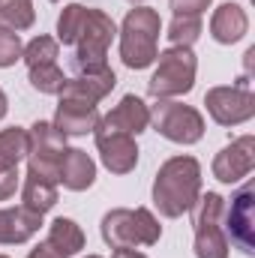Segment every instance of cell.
Returning a JSON list of instances; mask_svg holds the SVG:
<instances>
[{"instance_id": "16", "label": "cell", "mask_w": 255, "mask_h": 258, "mask_svg": "<svg viewBox=\"0 0 255 258\" xmlns=\"http://www.w3.org/2000/svg\"><path fill=\"white\" fill-rule=\"evenodd\" d=\"M114 84H117V75H114V69H102V72H90V75H72V78H66L63 90H60V96H75V99H87V102H99V99H105L111 90H114Z\"/></svg>"}, {"instance_id": "8", "label": "cell", "mask_w": 255, "mask_h": 258, "mask_svg": "<svg viewBox=\"0 0 255 258\" xmlns=\"http://www.w3.org/2000/svg\"><path fill=\"white\" fill-rule=\"evenodd\" d=\"M204 105L219 126H240L255 117V96L243 87H213L207 90Z\"/></svg>"}, {"instance_id": "22", "label": "cell", "mask_w": 255, "mask_h": 258, "mask_svg": "<svg viewBox=\"0 0 255 258\" xmlns=\"http://www.w3.org/2000/svg\"><path fill=\"white\" fill-rule=\"evenodd\" d=\"M33 0H0V24L6 30H27L33 27Z\"/></svg>"}, {"instance_id": "37", "label": "cell", "mask_w": 255, "mask_h": 258, "mask_svg": "<svg viewBox=\"0 0 255 258\" xmlns=\"http://www.w3.org/2000/svg\"><path fill=\"white\" fill-rule=\"evenodd\" d=\"M54 3H57V0H54Z\"/></svg>"}, {"instance_id": "34", "label": "cell", "mask_w": 255, "mask_h": 258, "mask_svg": "<svg viewBox=\"0 0 255 258\" xmlns=\"http://www.w3.org/2000/svg\"><path fill=\"white\" fill-rule=\"evenodd\" d=\"M126 3H144V0H126Z\"/></svg>"}, {"instance_id": "35", "label": "cell", "mask_w": 255, "mask_h": 258, "mask_svg": "<svg viewBox=\"0 0 255 258\" xmlns=\"http://www.w3.org/2000/svg\"><path fill=\"white\" fill-rule=\"evenodd\" d=\"M87 258H102V255H87Z\"/></svg>"}, {"instance_id": "28", "label": "cell", "mask_w": 255, "mask_h": 258, "mask_svg": "<svg viewBox=\"0 0 255 258\" xmlns=\"http://www.w3.org/2000/svg\"><path fill=\"white\" fill-rule=\"evenodd\" d=\"M21 51H24V45H21L18 33H15V30L0 27V69L12 66L15 60H21Z\"/></svg>"}, {"instance_id": "12", "label": "cell", "mask_w": 255, "mask_h": 258, "mask_svg": "<svg viewBox=\"0 0 255 258\" xmlns=\"http://www.w3.org/2000/svg\"><path fill=\"white\" fill-rule=\"evenodd\" d=\"M150 126V108L144 105L141 96H123L120 105H114L105 117H99L96 129L102 132H123V135H138Z\"/></svg>"}, {"instance_id": "32", "label": "cell", "mask_w": 255, "mask_h": 258, "mask_svg": "<svg viewBox=\"0 0 255 258\" xmlns=\"http://www.w3.org/2000/svg\"><path fill=\"white\" fill-rule=\"evenodd\" d=\"M111 258H147V255H141L138 249H114Z\"/></svg>"}, {"instance_id": "36", "label": "cell", "mask_w": 255, "mask_h": 258, "mask_svg": "<svg viewBox=\"0 0 255 258\" xmlns=\"http://www.w3.org/2000/svg\"><path fill=\"white\" fill-rule=\"evenodd\" d=\"M0 258H9V255H0Z\"/></svg>"}, {"instance_id": "5", "label": "cell", "mask_w": 255, "mask_h": 258, "mask_svg": "<svg viewBox=\"0 0 255 258\" xmlns=\"http://www.w3.org/2000/svg\"><path fill=\"white\" fill-rule=\"evenodd\" d=\"M156 72L150 75L147 81V90L150 96L156 99H171V96H183L195 87V69H198V60L192 54V48H165L156 54Z\"/></svg>"}, {"instance_id": "23", "label": "cell", "mask_w": 255, "mask_h": 258, "mask_svg": "<svg viewBox=\"0 0 255 258\" xmlns=\"http://www.w3.org/2000/svg\"><path fill=\"white\" fill-rule=\"evenodd\" d=\"M192 213V225L201 228V225H219L222 222V213H225V198L216 192L198 195L195 204L189 207Z\"/></svg>"}, {"instance_id": "9", "label": "cell", "mask_w": 255, "mask_h": 258, "mask_svg": "<svg viewBox=\"0 0 255 258\" xmlns=\"http://www.w3.org/2000/svg\"><path fill=\"white\" fill-rule=\"evenodd\" d=\"M231 240L246 252L255 255V186L246 183L243 189H237L231 198V207L222 213Z\"/></svg>"}, {"instance_id": "3", "label": "cell", "mask_w": 255, "mask_h": 258, "mask_svg": "<svg viewBox=\"0 0 255 258\" xmlns=\"http://www.w3.org/2000/svg\"><path fill=\"white\" fill-rule=\"evenodd\" d=\"M102 240L111 246V249H135V246H153L159 243L162 237V225L159 219L147 210V207H117V210H108L102 216Z\"/></svg>"}, {"instance_id": "10", "label": "cell", "mask_w": 255, "mask_h": 258, "mask_svg": "<svg viewBox=\"0 0 255 258\" xmlns=\"http://www.w3.org/2000/svg\"><path fill=\"white\" fill-rule=\"evenodd\" d=\"M255 168V138L252 135H240L237 141H231L228 147H222L213 159V177L219 183H237L243 177H249Z\"/></svg>"}, {"instance_id": "19", "label": "cell", "mask_w": 255, "mask_h": 258, "mask_svg": "<svg viewBox=\"0 0 255 258\" xmlns=\"http://www.w3.org/2000/svg\"><path fill=\"white\" fill-rule=\"evenodd\" d=\"M57 204V183H48V180H39L33 174L24 177V186H21V207L33 210V213H48L51 207Z\"/></svg>"}, {"instance_id": "29", "label": "cell", "mask_w": 255, "mask_h": 258, "mask_svg": "<svg viewBox=\"0 0 255 258\" xmlns=\"http://www.w3.org/2000/svg\"><path fill=\"white\" fill-rule=\"evenodd\" d=\"M174 15H201L213 0H168Z\"/></svg>"}, {"instance_id": "33", "label": "cell", "mask_w": 255, "mask_h": 258, "mask_svg": "<svg viewBox=\"0 0 255 258\" xmlns=\"http://www.w3.org/2000/svg\"><path fill=\"white\" fill-rule=\"evenodd\" d=\"M6 108H9V102H6V93L0 90V120L6 117Z\"/></svg>"}, {"instance_id": "31", "label": "cell", "mask_w": 255, "mask_h": 258, "mask_svg": "<svg viewBox=\"0 0 255 258\" xmlns=\"http://www.w3.org/2000/svg\"><path fill=\"white\" fill-rule=\"evenodd\" d=\"M27 258H63V255H57L48 243H39V246H33V249L27 252Z\"/></svg>"}, {"instance_id": "2", "label": "cell", "mask_w": 255, "mask_h": 258, "mask_svg": "<svg viewBox=\"0 0 255 258\" xmlns=\"http://www.w3.org/2000/svg\"><path fill=\"white\" fill-rule=\"evenodd\" d=\"M159 30H162V21L156 9L150 6L129 9L120 24V60L129 69H147L150 63H156Z\"/></svg>"}, {"instance_id": "24", "label": "cell", "mask_w": 255, "mask_h": 258, "mask_svg": "<svg viewBox=\"0 0 255 258\" xmlns=\"http://www.w3.org/2000/svg\"><path fill=\"white\" fill-rule=\"evenodd\" d=\"M165 36L177 48H192V42L201 36V15H174Z\"/></svg>"}, {"instance_id": "7", "label": "cell", "mask_w": 255, "mask_h": 258, "mask_svg": "<svg viewBox=\"0 0 255 258\" xmlns=\"http://www.w3.org/2000/svg\"><path fill=\"white\" fill-rule=\"evenodd\" d=\"M150 123L162 138L174 144H195L204 135V117L192 105L171 102V99H159L150 108Z\"/></svg>"}, {"instance_id": "14", "label": "cell", "mask_w": 255, "mask_h": 258, "mask_svg": "<svg viewBox=\"0 0 255 258\" xmlns=\"http://www.w3.org/2000/svg\"><path fill=\"white\" fill-rule=\"evenodd\" d=\"M96 180V162L78 150V147H66L60 156V171H57V183H63V189L69 192H84L90 189Z\"/></svg>"}, {"instance_id": "21", "label": "cell", "mask_w": 255, "mask_h": 258, "mask_svg": "<svg viewBox=\"0 0 255 258\" xmlns=\"http://www.w3.org/2000/svg\"><path fill=\"white\" fill-rule=\"evenodd\" d=\"M195 258H228V234L222 225L195 228Z\"/></svg>"}, {"instance_id": "25", "label": "cell", "mask_w": 255, "mask_h": 258, "mask_svg": "<svg viewBox=\"0 0 255 258\" xmlns=\"http://www.w3.org/2000/svg\"><path fill=\"white\" fill-rule=\"evenodd\" d=\"M84 18H87V6H81V3H69L60 12V18H57V39L63 45H75V39H78V33L84 27Z\"/></svg>"}, {"instance_id": "13", "label": "cell", "mask_w": 255, "mask_h": 258, "mask_svg": "<svg viewBox=\"0 0 255 258\" xmlns=\"http://www.w3.org/2000/svg\"><path fill=\"white\" fill-rule=\"evenodd\" d=\"M99 123V111L93 102L87 99H75V96H60L57 114H54V129L60 135H87Z\"/></svg>"}, {"instance_id": "27", "label": "cell", "mask_w": 255, "mask_h": 258, "mask_svg": "<svg viewBox=\"0 0 255 258\" xmlns=\"http://www.w3.org/2000/svg\"><path fill=\"white\" fill-rule=\"evenodd\" d=\"M21 57H24V63L30 66V69H33V66L57 63V39H51V36H36V39H30V42L24 45Z\"/></svg>"}, {"instance_id": "20", "label": "cell", "mask_w": 255, "mask_h": 258, "mask_svg": "<svg viewBox=\"0 0 255 258\" xmlns=\"http://www.w3.org/2000/svg\"><path fill=\"white\" fill-rule=\"evenodd\" d=\"M27 159V129L9 126L0 132V171L18 168V162Z\"/></svg>"}, {"instance_id": "6", "label": "cell", "mask_w": 255, "mask_h": 258, "mask_svg": "<svg viewBox=\"0 0 255 258\" xmlns=\"http://www.w3.org/2000/svg\"><path fill=\"white\" fill-rule=\"evenodd\" d=\"M66 150V135H60L54 123L36 120L27 129V174L57 183L60 171V156Z\"/></svg>"}, {"instance_id": "1", "label": "cell", "mask_w": 255, "mask_h": 258, "mask_svg": "<svg viewBox=\"0 0 255 258\" xmlns=\"http://www.w3.org/2000/svg\"><path fill=\"white\" fill-rule=\"evenodd\" d=\"M201 195V165L195 156H171L159 165L153 180V204L165 219L189 213L195 198Z\"/></svg>"}, {"instance_id": "11", "label": "cell", "mask_w": 255, "mask_h": 258, "mask_svg": "<svg viewBox=\"0 0 255 258\" xmlns=\"http://www.w3.org/2000/svg\"><path fill=\"white\" fill-rule=\"evenodd\" d=\"M93 138H96V147H99V159L111 174H129L138 165V144H135L132 135L93 129Z\"/></svg>"}, {"instance_id": "26", "label": "cell", "mask_w": 255, "mask_h": 258, "mask_svg": "<svg viewBox=\"0 0 255 258\" xmlns=\"http://www.w3.org/2000/svg\"><path fill=\"white\" fill-rule=\"evenodd\" d=\"M30 84H33V90H39V93L60 96V90H63V84H66V75L57 63L33 66V69H30Z\"/></svg>"}, {"instance_id": "15", "label": "cell", "mask_w": 255, "mask_h": 258, "mask_svg": "<svg viewBox=\"0 0 255 258\" xmlns=\"http://www.w3.org/2000/svg\"><path fill=\"white\" fill-rule=\"evenodd\" d=\"M42 225V216L27 207H6L0 210V246L27 243Z\"/></svg>"}, {"instance_id": "17", "label": "cell", "mask_w": 255, "mask_h": 258, "mask_svg": "<svg viewBox=\"0 0 255 258\" xmlns=\"http://www.w3.org/2000/svg\"><path fill=\"white\" fill-rule=\"evenodd\" d=\"M246 30H249V18L237 3H222L210 18V36L222 45L240 42L246 36Z\"/></svg>"}, {"instance_id": "18", "label": "cell", "mask_w": 255, "mask_h": 258, "mask_svg": "<svg viewBox=\"0 0 255 258\" xmlns=\"http://www.w3.org/2000/svg\"><path fill=\"white\" fill-rule=\"evenodd\" d=\"M45 243L57 252V255H78L81 249H84V231L78 228V222H72V219H54L51 222V228H48V237H45Z\"/></svg>"}, {"instance_id": "30", "label": "cell", "mask_w": 255, "mask_h": 258, "mask_svg": "<svg viewBox=\"0 0 255 258\" xmlns=\"http://www.w3.org/2000/svg\"><path fill=\"white\" fill-rule=\"evenodd\" d=\"M21 177H18V168H9V171H0V201L12 198L15 189H18Z\"/></svg>"}, {"instance_id": "4", "label": "cell", "mask_w": 255, "mask_h": 258, "mask_svg": "<svg viewBox=\"0 0 255 258\" xmlns=\"http://www.w3.org/2000/svg\"><path fill=\"white\" fill-rule=\"evenodd\" d=\"M117 36V24L111 21V15H105L102 9H87L84 27L72 45V57L69 66L75 75H90V72H102L105 69V54L111 39Z\"/></svg>"}]
</instances>
